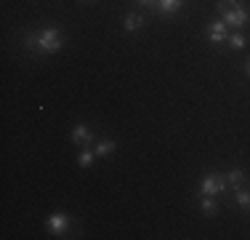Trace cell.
Instances as JSON below:
<instances>
[{"label": "cell", "instance_id": "obj_1", "mask_svg": "<svg viewBox=\"0 0 250 240\" xmlns=\"http://www.w3.org/2000/svg\"><path fill=\"white\" fill-rule=\"evenodd\" d=\"M62 46H64V38L56 27H48L38 35V51H43V53H56Z\"/></svg>", "mask_w": 250, "mask_h": 240}, {"label": "cell", "instance_id": "obj_2", "mask_svg": "<svg viewBox=\"0 0 250 240\" xmlns=\"http://www.w3.org/2000/svg\"><path fill=\"white\" fill-rule=\"evenodd\" d=\"M226 187H229L226 176H205L200 182V195H218V192H224Z\"/></svg>", "mask_w": 250, "mask_h": 240}, {"label": "cell", "instance_id": "obj_3", "mask_svg": "<svg viewBox=\"0 0 250 240\" xmlns=\"http://www.w3.org/2000/svg\"><path fill=\"white\" fill-rule=\"evenodd\" d=\"M221 19L226 22V27H245V24L250 22V11L240 5V8H234V11H226Z\"/></svg>", "mask_w": 250, "mask_h": 240}, {"label": "cell", "instance_id": "obj_4", "mask_svg": "<svg viewBox=\"0 0 250 240\" xmlns=\"http://www.w3.org/2000/svg\"><path fill=\"white\" fill-rule=\"evenodd\" d=\"M67 227H69L67 214H53L51 219H48V230L53 232V235H64V232H67Z\"/></svg>", "mask_w": 250, "mask_h": 240}, {"label": "cell", "instance_id": "obj_5", "mask_svg": "<svg viewBox=\"0 0 250 240\" xmlns=\"http://www.w3.org/2000/svg\"><path fill=\"white\" fill-rule=\"evenodd\" d=\"M226 35H229V32H226V22L224 19H218V22L210 24V40H213V43H224Z\"/></svg>", "mask_w": 250, "mask_h": 240}, {"label": "cell", "instance_id": "obj_6", "mask_svg": "<svg viewBox=\"0 0 250 240\" xmlns=\"http://www.w3.org/2000/svg\"><path fill=\"white\" fill-rule=\"evenodd\" d=\"M72 142L75 144H85V147H88V144H93V136L88 134L85 125H75V128H72Z\"/></svg>", "mask_w": 250, "mask_h": 240}, {"label": "cell", "instance_id": "obj_7", "mask_svg": "<svg viewBox=\"0 0 250 240\" xmlns=\"http://www.w3.org/2000/svg\"><path fill=\"white\" fill-rule=\"evenodd\" d=\"M115 152V142L112 139H101V142H96V147H93V155L96 158H106V155H112Z\"/></svg>", "mask_w": 250, "mask_h": 240}, {"label": "cell", "instance_id": "obj_8", "mask_svg": "<svg viewBox=\"0 0 250 240\" xmlns=\"http://www.w3.org/2000/svg\"><path fill=\"white\" fill-rule=\"evenodd\" d=\"M123 27L128 29V32H136V29H141V27H144V16H139V14H130V16H125Z\"/></svg>", "mask_w": 250, "mask_h": 240}, {"label": "cell", "instance_id": "obj_9", "mask_svg": "<svg viewBox=\"0 0 250 240\" xmlns=\"http://www.w3.org/2000/svg\"><path fill=\"white\" fill-rule=\"evenodd\" d=\"M200 208H202V214H208V216H213V214L218 211L216 200H213L210 195H202V200H200Z\"/></svg>", "mask_w": 250, "mask_h": 240}, {"label": "cell", "instance_id": "obj_10", "mask_svg": "<svg viewBox=\"0 0 250 240\" xmlns=\"http://www.w3.org/2000/svg\"><path fill=\"white\" fill-rule=\"evenodd\" d=\"M242 179H245V171H242V168H231V171L226 173V182H229L231 187H240Z\"/></svg>", "mask_w": 250, "mask_h": 240}, {"label": "cell", "instance_id": "obj_11", "mask_svg": "<svg viewBox=\"0 0 250 240\" xmlns=\"http://www.w3.org/2000/svg\"><path fill=\"white\" fill-rule=\"evenodd\" d=\"M234 197H237V203H240L242 208H248V211H250V190L234 187Z\"/></svg>", "mask_w": 250, "mask_h": 240}, {"label": "cell", "instance_id": "obj_12", "mask_svg": "<svg viewBox=\"0 0 250 240\" xmlns=\"http://www.w3.org/2000/svg\"><path fill=\"white\" fill-rule=\"evenodd\" d=\"M184 0H160V11L163 14H176L178 8H181Z\"/></svg>", "mask_w": 250, "mask_h": 240}, {"label": "cell", "instance_id": "obj_13", "mask_svg": "<svg viewBox=\"0 0 250 240\" xmlns=\"http://www.w3.org/2000/svg\"><path fill=\"white\" fill-rule=\"evenodd\" d=\"M240 8V0H218V14H226V11H234Z\"/></svg>", "mask_w": 250, "mask_h": 240}, {"label": "cell", "instance_id": "obj_14", "mask_svg": "<svg viewBox=\"0 0 250 240\" xmlns=\"http://www.w3.org/2000/svg\"><path fill=\"white\" fill-rule=\"evenodd\" d=\"M229 46L234 48V51H242V48H245V38H242L240 32H237V35H231V38H229Z\"/></svg>", "mask_w": 250, "mask_h": 240}, {"label": "cell", "instance_id": "obj_15", "mask_svg": "<svg viewBox=\"0 0 250 240\" xmlns=\"http://www.w3.org/2000/svg\"><path fill=\"white\" fill-rule=\"evenodd\" d=\"M77 163H80V168H88L93 163V152H88V149H83L80 158H77Z\"/></svg>", "mask_w": 250, "mask_h": 240}, {"label": "cell", "instance_id": "obj_16", "mask_svg": "<svg viewBox=\"0 0 250 240\" xmlns=\"http://www.w3.org/2000/svg\"><path fill=\"white\" fill-rule=\"evenodd\" d=\"M24 43H27V48L29 51H38V38H35L32 32H27V38H24Z\"/></svg>", "mask_w": 250, "mask_h": 240}, {"label": "cell", "instance_id": "obj_17", "mask_svg": "<svg viewBox=\"0 0 250 240\" xmlns=\"http://www.w3.org/2000/svg\"><path fill=\"white\" fill-rule=\"evenodd\" d=\"M139 3H141V5H152L154 0H139Z\"/></svg>", "mask_w": 250, "mask_h": 240}, {"label": "cell", "instance_id": "obj_18", "mask_svg": "<svg viewBox=\"0 0 250 240\" xmlns=\"http://www.w3.org/2000/svg\"><path fill=\"white\" fill-rule=\"evenodd\" d=\"M245 72H248V75H250V59H248V62H245Z\"/></svg>", "mask_w": 250, "mask_h": 240}]
</instances>
